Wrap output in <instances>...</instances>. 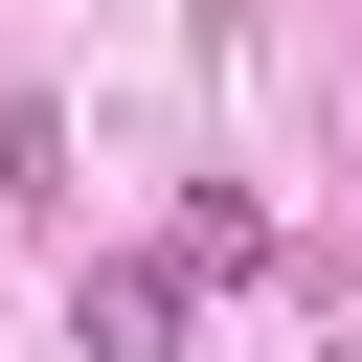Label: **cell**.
<instances>
[{
    "instance_id": "obj_1",
    "label": "cell",
    "mask_w": 362,
    "mask_h": 362,
    "mask_svg": "<svg viewBox=\"0 0 362 362\" xmlns=\"http://www.w3.org/2000/svg\"><path fill=\"white\" fill-rule=\"evenodd\" d=\"M181 317H204V294H181V249H113V272L68 294V362H181Z\"/></svg>"
},
{
    "instance_id": "obj_2",
    "label": "cell",
    "mask_w": 362,
    "mask_h": 362,
    "mask_svg": "<svg viewBox=\"0 0 362 362\" xmlns=\"http://www.w3.org/2000/svg\"><path fill=\"white\" fill-rule=\"evenodd\" d=\"M249 272H272V204L204 181V204H181V294H249Z\"/></svg>"
}]
</instances>
